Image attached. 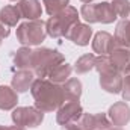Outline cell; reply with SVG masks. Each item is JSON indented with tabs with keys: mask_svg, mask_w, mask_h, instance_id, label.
Masks as SVG:
<instances>
[{
	"mask_svg": "<svg viewBox=\"0 0 130 130\" xmlns=\"http://www.w3.org/2000/svg\"><path fill=\"white\" fill-rule=\"evenodd\" d=\"M117 42L113 35L107 32H97L92 39V50L97 55H110V52L115 48Z\"/></svg>",
	"mask_w": 130,
	"mask_h": 130,
	"instance_id": "11",
	"label": "cell"
},
{
	"mask_svg": "<svg viewBox=\"0 0 130 130\" xmlns=\"http://www.w3.org/2000/svg\"><path fill=\"white\" fill-rule=\"evenodd\" d=\"M94 70H97L100 76L117 71L113 64H112V61H110V56L109 55H98V56H95V67H94Z\"/></svg>",
	"mask_w": 130,
	"mask_h": 130,
	"instance_id": "23",
	"label": "cell"
},
{
	"mask_svg": "<svg viewBox=\"0 0 130 130\" xmlns=\"http://www.w3.org/2000/svg\"><path fill=\"white\" fill-rule=\"evenodd\" d=\"M94 67H95V55L86 53V55L80 56V58L76 61L73 70H74L77 74H85V73H89L91 70H94Z\"/></svg>",
	"mask_w": 130,
	"mask_h": 130,
	"instance_id": "22",
	"label": "cell"
},
{
	"mask_svg": "<svg viewBox=\"0 0 130 130\" xmlns=\"http://www.w3.org/2000/svg\"><path fill=\"white\" fill-rule=\"evenodd\" d=\"M45 36L47 30H45V23L42 20L26 21L17 27V41L26 47L39 45L45 39Z\"/></svg>",
	"mask_w": 130,
	"mask_h": 130,
	"instance_id": "5",
	"label": "cell"
},
{
	"mask_svg": "<svg viewBox=\"0 0 130 130\" xmlns=\"http://www.w3.org/2000/svg\"><path fill=\"white\" fill-rule=\"evenodd\" d=\"M18 11L21 14V18H26L27 21L41 20L42 15V6L39 0H21L17 3Z\"/></svg>",
	"mask_w": 130,
	"mask_h": 130,
	"instance_id": "13",
	"label": "cell"
},
{
	"mask_svg": "<svg viewBox=\"0 0 130 130\" xmlns=\"http://www.w3.org/2000/svg\"><path fill=\"white\" fill-rule=\"evenodd\" d=\"M110 61L115 67L117 71L124 73L126 67L129 64V58H130V48L129 47H121V45H115V48L110 52Z\"/></svg>",
	"mask_w": 130,
	"mask_h": 130,
	"instance_id": "17",
	"label": "cell"
},
{
	"mask_svg": "<svg viewBox=\"0 0 130 130\" xmlns=\"http://www.w3.org/2000/svg\"><path fill=\"white\" fill-rule=\"evenodd\" d=\"M32 53L33 50L30 47L23 45L14 53V65L18 70H32Z\"/></svg>",
	"mask_w": 130,
	"mask_h": 130,
	"instance_id": "20",
	"label": "cell"
},
{
	"mask_svg": "<svg viewBox=\"0 0 130 130\" xmlns=\"http://www.w3.org/2000/svg\"><path fill=\"white\" fill-rule=\"evenodd\" d=\"M112 127V123L106 113H82V117L70 123L67 126H62V130H109Z\"/></svg>",
	"mask_w": 130,
	"mask_h": 130,
	"instance_id": "6",
	"label": "cell"
},
{
	"mask_svg": "<svg viewBox=\"0 0 130 130\" xmlns=\"http://www.w3.org/2000/svg\"><path fill=\"white\" fill-rule=\"evenodd\" d=\"M113 38H115L117 45L129 47L130 48V18H123L117 24Z\"/></svg>",
	"mask_w": 130,
	"mask_h": 130,
	"instance_id": "18",
	"label": "cell"
},
{
	"mask_svg": "<svg viewBox=\"0 0 130 130\" xmlns=\"http://www.w3.org/2000/svg\"><path fill=\"white\" fill-rule=\"evenodd\" d=\"M109 130H123V129H121V127H110Z\"/></svg>",
	"mask_w": 130,
	"mask_h": 130,
	"instance_id": "31",
	"label": "cell"
},
{
	"mask_svg": "<svg viewBox=\"0 0 130 130\" xmlns=\"http://www.w3.org/2000/svg\"><path fill=\"white\" fill-rule=\"evenodd\" d=\"M33 80H35V73L32 70H18L12 76L11 86L15 89V92H26L30 89Z\"/></svg>",
	"mask_w": 130,
	"mask_h": 130,
	"instance_id": "14",
	"label": "cell"
},
{
	"mask_svg": "<svg viewBox=\"0 0 130 130\" xmlns=\"http://www.w3.org/2000/svg\"><path fill=\"white\" fill-rule=\"evenodd\" d=\"M20 18H21V14L17 5H8L0 9V21L8 27H15Z\"/></svg>",
	"mask_w": 130,
	"mask_h": 130,
	"instance_id": "19",
	"label": "cell"
},
{
	"mask_svg": "<svg viewBox=\"0 0 130 130\" xmlns=\"http://www.w3.org/2000/svg\"><path fill=\"white\" fill-rule=\"evenodd\" d=\"M9 33H11V30L8 29V26H5V24H3V23L0 21V45H2L3 39L9 36Z\"/></svg>",
	"mask_w": 130,
	"mask_h": 130,
	"instance_id": "27",
	"label": "cell"
},
{
	"mask_svg": "<svg viewBox=\"0 0 130 130\" xmlns=\"http://www.w3.org/2000/svg\"><path fill=\"white\" fill-rule=\"evenodd\" d=\"M123 98L124 101H130V74H126L123 79Z\"/></svg>",
	"mask_w": 130,
	"mask_h": 130,
	"instance_id": "26",
	"label": "cell"
},
{
	"mask_svg": "<svg viewBox=\"0 0 130 130\" xmlns=\"http://www.w3.org/2000/svg\"><path fill=\"white\" fill-rule=\"evenodd\" d=\"M42 5L45 6V12L52 17L70 6V0H42Z\"/></svg>",
	"mask_w": 130,
	"mask_h": 130,
	"instance_id": "24",
	"label": "cell"
},
{
	"mask_svg": "<svg viewBox=\"0 0 130 130\" xmlns=\"http://www.w3.org/2000/svg\"><path fill=\"white\" fill-rule=\"evenodd\" d=\"M11 2H17V3H18V2H21V0H11Z\"/></svg>",
	"mask_w": 130,
	"mask_h": 130,
	"instance_id": "32",
	"label": "cell"
},
{
	"mask_svg": "<svg viewBox=\"0 0 130 130\" xmlns=\"http://www.w3.org/2000/svg\"><path fill=\"white\" fill-rule=\"evenodd\" d=\"M0 130H26V127H20V126H9V127H6V126H0Z\"/></svg>",
	"mask_w": 130,
	"mask_h": 130,
	"instance_id": "28",
	"label": "cell"
},
{
	"mask_svg": "<svg viewBox=\"0 0 130 130\" xmlns=\"http://www.w3.org/2000/svg\"><path fill=\"white\" fill-rule=\"evenodd\" d=\"M18 103V92L12 86L2 85L0 86V109L2 110H14Z\"/></svg>",
	"mask_w": 130,
	"mask_h": 130,
	"instance_id": "16",
	"label": "cell"
},
{
	"mask_svg": "<svg viewBox=\"0 0 130 130\" xmlns=\"http://www.w3.org/2000/svg\"><path fill=\"white\" fill-rule=\"evenodd\" d=\"M80 17L88 23H103V24H110L113 23L118 17L112 8V3L109 2H101V3H85L80 9Z\"/></svg>",
	"mask_w": 130,
	"mask_h": 130,
	"instance_id": "4",
	"label": "cell"
},
{
	"mask_svg": "<svg viewBox=\"0 0 130 130\" xmlns=\"http://www.w3.org/2000/svg\"><path fill=\"white\" fill-rule=\"evenodd\" d=\"M123 73H109V74H101L100 76V86L109 94H121L123 91Z\"/></svg>",
	"mask_w": 130,
	"mask_h": 130,
	"instance_id": "12",
	"label": "cell"
},
{
	"mask_svg": "<svg viewBox=\"0 0 130 130\" xmlns=\"http://www.w3.org/2000/svg\"><path fill=\"white\" fill-rule=\"evenodd\" d=\"M91 36H92V29H91V26L89 24H86V23H76L71 29H70V32L67 33V39H70L71 42H74L76 45H80V47H85V45H88L89 44V41H91Z\"/></svg>",
	"mask_w": 130,
	"mask_h": 130,
	"instance_id": "10",
	"label": "cell"
},
{
	"mask_svg": "<svg viewBox=\"0 0 130 130\" xmlns=\"http://www.w3.org/2000/svg\"><path fill=\"white\" fill-rule=\"evenodd\" d=\"M62 62H65V58L59 50H53L48 47H38L32 53V71L39 79L48 77L50 73Z\"/></svg>",
	"mask_w": 130,
	"mask_h": 130,
	"instance_id": "2",
	"label": "cell"
},
{
	"mask_svg": "<svg viewBox=\"0 0 130 130\" xmlns=\"http://www.w3.org/2000/svg\"><path fill=\"white\" fill-rule=\"evenodd\" d=\"M112 8L120 18H127L130 15V0H112Z\"/></svg>",
	"mask_w": 130,
	"mask_h": 130,
	"instance_id": "25",
	"label": "cell"
},
{
	"mask_svg": "<svg viewBox=\"0 0 130 130\" xmlns=\"http://www.w3.org/2000/svg\"><path fill=\"white\" fill-rule=\"evenodd\" d=\"M71 73H73V67L67 62H62L61 65H58L48 76V80L53 82V83H58V85H62L65 83L70 77H71Z\"/></svg>",
	"mask_w": 130,
	"mask_h": 130,
	"instance_id": "21",
	"label": "cell"
},
{
	"mask_svg": "<svg viewBox=\"0 0 130 130\" xmlns=\"http://www.w3.org/2000/svg\"><path fill=\"white\" fill-rule=\"evenodd\" d=\"M83 113V107L79 101H67L64 103L56 113V121L59 126H67L70 123L77 121Z\"/></svg>",
	"mask_w": 130,
	"mask_h": 130,
	"instance_id": "8",
	"label": "cell"
},
{
	"mask_svg": "<svg viewBox=\"0 0 130 130\" xmlns=\"http://www.w3.org/2000/svg\"><path fill=\"white\" fill-rule=\"evenodd\" d=\"M62 86V92H64V101H79L82 95V82L76 77H70Z\"/></svg>",
	"mask_w": 130,
	"mask_h": 130,
	"instance_id": "15",
	"label": "cell"
},
{
	"mask_svg": "<svg viewBox=\"0 0 130 130\" xmlns=\"http://www.w3.org/2000/svg\"><path fill=\"white\" fill-rule=\"evenodd\" d=\"M11 118L15 126L26 127V129L27 127L35 129V127L41 126V123L44 121V112L35 106H21V107H15L12 110Z\"/></svg>",
	"mask_w": 130,
	"mask_h": 130,
	"instance_id": "7",
	"label": "cell"
},
{
	"mask_svg": "<svg viewBox=\"0 0 130 130\" xmlns=\"http://www.w3.org/2000/svg\"><path fill=\"white\" fill-rule=\"evenodd\" d=\"M80 2H83V3H92L94 0H80Z\"/></svg>",
	"mask_w": 130,
	"mask_h": 130,
	"instance_id": "30",
	"label": "cell"
},
{
	"mask_svg": "<svg viewBox=\"0 0 130 130\" xmlns=\"http://www.w3.org/2000/svg\"><path fill=\"white\" fill-rule=\"evenodd\" d=\"M79 18H80V12L74 6H67L64 11H61L56 15H52L45 21L47 35L52 36V38L67 36V33L70 32V29L76 23H79Z\"/></svg>",
	"mask_w": 130,
	"mask_h": 130,
	"instance_id": "3",
	"label": "cell"
},
{
	"mask_svg": "<svg viewBox=\"0 0 130 130\" xmlns=\"http://www.w3.org/2000/svg\"><path fill=\"white\" fill-rule=\"evenodd\" d=\"M107 117L115 127H123L130 121V106L126 101H117L109 107Z\"/></svg>",
	"mask_w": 130,
	"mask_h": 130,
	"instance_id": "9",
	"label": "cell"
},
{
	"mask_svg": "<svg viewBox=\"0 0 130 130\" xmlns=\"http://www.w3.org/2000/svg\"><path fill=\"white\" fill-rule=\"evenodd\" d=\"M30 94L35 100V107L42 112L58 110L65 103L62 86L50 82L48 79H35L30 86Z\"/></svg>",
	"mask_w": 130,
	"mask_h": 130,
	"instance_id": "1",
	"label": "cell"
},
{
	"mask_svg": "<svg viewBox=\"0 0 130 130\" xmlns=\"http://www.w3.org/2000/svg\"><path fill=\"white\" fill-rule=\"evenodd\" d=\"M126 74H130V58H129V64H127V67H126V70H124L123 76H126Z\"/></svg>",
	"mask_w": 130,
	"mask_h": 130,
	"instance_id": "29",
	"label": "cell"
}]
</instances>
